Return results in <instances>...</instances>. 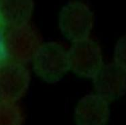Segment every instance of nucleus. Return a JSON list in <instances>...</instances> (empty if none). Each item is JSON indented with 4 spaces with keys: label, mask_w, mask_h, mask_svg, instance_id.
Instances as JSON below:
<instances>
[{
    "label": "nucleus",
    "mask_w": 126,
    "mask_h": 125,
    "mask_svg": "<svg viewBox=\"0 0 126 125\" xmlns=\"http://www.w3.org/2000/svg\"><path fill=\"white\" fill-rule=\"evenodd\" d=\"M42 44L40 33L30 22L10 26L1 41L2 53L8 60L24 65L32 61Z\"/></svg>",
    "instance_id": "1"
},
{
    "label": "nucleus",
    "mask_w": 126,
    "mask_h": 125,
    "mask_svg": "<svg viewBox=\"0 0 126 125\" xmlns=\"http://www.w3.org/2000/svg\"><path fill=\"white\" fill-rule=\"evenodd\" d=\"M32 62L35 74L48 83L58 82L70 70L67 49L57 42L42 44Z\"/></svg>",
    "instance_id": "2"
},
{
    "label": "nucleus",
    "mask_w": 126,
    "mask_h": 125,
    "mask_svg": "<svg viewBox=\"0 0 126 125\" xmlns=\"http://www.w3.org/2000/svg\"><path fill=\"white\" fill-rule=\"evenodd\" d=\"M93 26L94 14L84 2L70 1L59 12V29L63 35L72 42L89 38Z\"/></svg>",
    "instance_id": "3"
},
{
    "label": "nucleus",
    "mask_w": 126,
    "mask_h": 125,
    "mask_svg": "<svg viewBox=\"0 0 126 125\" xmlns=\"http://www.w3.org/2000/svg\"><path fill=\"white\" fill-rule=\"evenodd\" d=\"M67 53L70 69L79 76L92 78L102 67L100 46L89 37L72 42Z\"/></svg>",
    "instance_id": "4"
},
{
    "label": "nucleus",
    "mask_w": 126,
    "mask_h": 125,
    "mask_svg": "<svg viewBox=\"0 0 126 125\" xmlns=\"http://www.w3.org/2000/svg\"><path fill=\"white\" fill-rule=\"evenodd\" d=\"M30 71L15 61L0 63V99L17 102L26 94L30 83Z\"/></svg>",
    "instance_id": "5"
},
{
    "label": "nucleus",
    "mask_w": 126,
    "mask_h": 125,
    "mask_svg": "<svg viewBox=\"0 0 126 125\" xmlns=\"http://www.w3.org/2000/svg\"><path fill=\"white\" fill-rule=\"evenodd\" d=\"M109 118L106 100L97 94L83 97L74 111L76 125H105Z\"/></svg>",
    "instance_id": "6"
},
{
    "label": "nucleus",
    "mask_w": 126,
    "mask_h": 125,
    "mask_svg": "<svg viewBox=\"0 0 126 125\" xmlns=\"http://www.w3.org/2000/svg\"><path fill=\"white\" fill-rule=\"evenodd\" d=\"M92 78L97 95L106 101L120 95L124 90V73L117 65L102 67Z\"/></svg>",
    "instance_id": "7"
},
{
    "label": "nucleus",
    "mask_w": 126,
    "mask_h": 125,
    "mask_svg": "<svg viewBox=\"0 0 126 125\" xmlns=\"http://www.w3.org/2000/svg\"><path fill=\"white\" fill-rule=\"evenodd\" d=\"M34 0H1L0 18L10 26L30 22Z\"/></svg>",
    "instance_id": "8"
},
{
    "label": "nucleus",
    "mask_w": 126,
    "mask_h": 125,
    "mask_svg": "<svg viewBox=\"0 0 126 125\" xmlns=\"http://www.w3.org/2000/svg\"><path fill=\"white\" fill-rule=\"evenodd\" d=\"M23 110L16 102L0 99V125H23Z\"/></svg>",
    "instance_id": "9"
}]
</instances>
